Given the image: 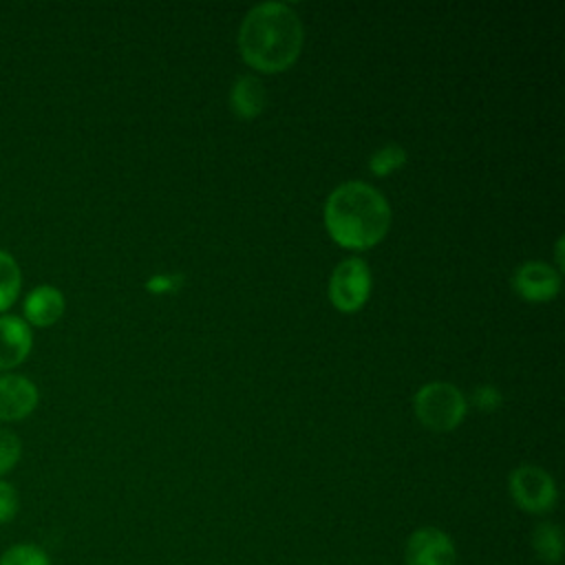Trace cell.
Segmentation results:
<instances>
[{
  "instance_id": "cell-12",
  "label": "cell",
  "mask_w": 565,
  "mask_h": 565,
  "mask_svg": "<svg viewBox=\"0 0 565 565\" xmlns=\"http://www.w3.org/2000/svg\"><path fill=\"white\" fill-rule=\"evenodd\" d=\"M532 545L543 563H558L563 556V534L554 523H539L532 534Z\"/></svg>"
},
{
  "instance_id": "cell-9",
  "label": "cell",
  "mask_w": 565,
  "mask_h": 565,
  "mask_svg": "<svg viewBox=\"0 0 565 565\" xmlns=\"http://www.w3.org/2000/svg\"><path fill=\"white\" fill-rule=\"evenodd\" d=\"M33 347V333L24 318L0 316V369H13L26 360Z\"/></svg>"
},
{
  "instance_id": "cell-11",
  "label": "cell",
  "mask_w": 565,
  "mask_h": 565,
  "mask_svg": "<svg viewBox=\"0 0 565 565\" xmlns=\"http://www.w3.org/2000/svg\"><path fill=\"white\" fill-rule=\"evenodd\" d=\"M267 102L265 86L256 75H238L230 88V108L241 119H254Z\"/></svg>"
},
{
  "instance_id": "cell-2",
  "label": "cell",
  "mask_w": 565,
  "mask_h": 565,
  "mask_svg": "<svg viewBox=\"0 0 565 565\" xmlns=\"http://www.w3.org/2000/svg\"><path fill=\"white\" fill-rule=\"evenodd\" d=\"M324 227L344 249L375 247L391 227V205L366 181H344L324 201Z\"/></svg>"
},
{
  "instance_id": "cell-7",
  "label": "cell",
  "mask_w": 565,
  "mask_h": 565,
  "mask_svg": "<svg viewBox=\"0 0 565 565\" xmlns=\"http://www.w3.org/2000/svg\"><path fill=\"white\" fill-rule=\"evenodd\" d=\"M406 565H457V552L439 527H419L406 543Z\"/></svg>"
},
{
  "instance_id": "cell-5",
  "label": "cell",
  "mask_w": 565,
  "mask_h": 565,
  "mask_svg": "<svg viewBox=\"0 0 565 565\" xmlns=\"http://www.w3.org/2000/svg\"><path fill=\"white\" fill-rule=\"evenodd\" d=\"M510 497L521 510L543 514L554 508L558 492L547 470L523 463L510 472Z\"/></svg>"
},
{
  "instance_id": "cell-15",
  "label": "cell",
  "mask_w": 565,
  "mask_h": 565,
  "mask_svg": "<svg viewBox=\"0 0 565 565\" xmlns=\"http://www.w3.org/2000/svg\"><path fill=\"white\" fill-rule=\"evenodd\" d=\"M0 565H51V561L40 545L18 543L2 552Z\"/></svg>"
},
{
  "instance_id": "cell-18",
  "label": "cell",
  "mask_w": 565,
  "mask_h": 565,
  "mask_svg": "<svg viewBox=\"0 0 565 565\" xmlns=\"http://www.w3.org/2000/svg\"><path fill=\"white\" fill-rule=\"evenodd\" d=\"M472 402L481 408V411H497L503 404V395L497 386L492 384H481L472 391Z\"/></svg>"
},
{
  "instance_id": "cell-14",
  "label": "cell",
  "mask_w": 565,
  "mask_h": 565,
  "mask_svg": "<svg viewBox=\"0 0 565 565\" xmlns=\"http://www.w3.org/2000/svg\"><path fill=\"white\" fill-rule=\"evenodd\" d=\"M408 154L399 143H384L380 146L371 157H369V170L375 177H386L393 174L395 170H399L406 163Z\"/></svg>"
},
{
  "instance_id": "cell-17",
  "label": "cell",
  "mask_w": 565,
  "mask_h": 565,
  "mask_svg": "<svg viewBox=\"0 0 565 565\" xmlns=\"http://www.w3.org/2000/svg\"><path fill=\"white\" fill-rule=\"evenodd\" d=\"M18 492L9 481L0 479V525L13 521V516L18 514Z\"/></svg>"
},
{
  "instance_id": "cell-20",
  "label": "cell",
  "mask_w": 565,
  "mask_h": 565,
  "mask_svg": "<svg viewBox=\"0 0 565 565\" xmlns=\"http://www.w3.org/2000/svg\"><path fill=\"white\" fill-rule=\"evenodd\" d=\"M563 236H558V241H556V265L558 267H563Z\"/></svg>"
},
{
  "instance_id": "cell-1",
  "label": "cell",
  "mask_w": 565,
  "mask_h": 565,
  "mask_svg": "<svg viewBox=\"0 0 565 565\" xmlns=\"http://www.w3.org/2000/svg\"><path fill=\"white\" fill-rule=\"evenodd\" d=\"M305 44V26L287 2L254 4L238 26L243 62L260 73H280L294 66Z\"/></svg>"
},
{
  "instance_id": "cell-16",
  "label": "cell",
  "mask_w": 565,
  "mask_h": 565,
  "mask_svg": "<svg viewBox=\"0 0 565 565\" xmlns=\"http://www.w3.org/2000/svg\"><path fill=\"white\" fill-rule=\"evenodd\" d=\"M22 444L20 437L7 428H0V477L7 475L20 459Z\"/></svg>"
},
{
  "instance_id": "cell-6",
  "label": "cell",
  "mask_w": 565,
  "mask_h": 565,
  "mask_svg": "<svg viewBox=\"0 0 565 565\" xmlns=\"http://www.w3.org/2000/svg\"><path fill=\"white\" fill-rule=\"evenodd\" d=\"M512 287L527 302H550L561 289V274L543 260H525L514 269Z\"/></svg>"
},
{
  "instance_id": "cell-3",
  "label": "cell",
  "mask_w": 565,
  "mask_h": 565,
  "mask_svg": "<svg viewBox=\"0 0 565 565\" xmlns=\"http://www.w3.org/2000/svg\"><path fill=\"white\" fill-rule=\"evenodd\" d=\"M413 411L419 424L435 433L455 430L468 413L466 395L450 382H428L417 388Z\"/></svg>"
},
{
  "instance_id": "cell-13",
  "label": "cell",
  "mask_w": 565,
  "mask_h": 565,
  "mask_svg": "<svg viewBox=\"0 0 565 565\" xmlns=\"http://www.w3.org/2000/svg\"><path fill=\"white\" fill-rule=\"evenodd\" d=\"M20 287H22V274L15 258L9 252L0 249V311L9 309L15 302Z\"/></svg>"
},
{
  "instance_id": "cell-10",
  "label": "cell",
  "mask_w": 565,
  "mask_h": 565,
  "mask_svg": "<svg viewBox=\"0 0 565 565\" xmlns=\"http://www.w3.org/2000/svg\"><path fill=\"white\" fill-rule=\"evenodd\" d=\"M64 313V294L53 285H38L24 298L26 324L49 327Z\"/></svg>"
},
{
  "instance_id": "cell-8",
  "label": "cell",
  "mask_w": 565,
  "mask_h": 565,
  "mask_svg": "<svg viewBox=\"0 0 565 565\" xmlns=\"http://www.w3.org/2000/svg\"><path fill=\"white\" fill-rule=\"evenodd\" d=\"M38 404L35 384L18 373L0 375V419L15 422L26 417Z\"/></svg>"
},
{
  "instance_id": "cell-4",
  "label": "cell",
  "mask_w": 565,
  "mask_h": 565,
  "mask_svg": "<svg viewBox=\"0 0 565 565\" xmlns=\"http://www.w3.org/2000/svg\"><path fill=\"white\" fill-rule=\"evenodd\" d=\"M371 294V269L362 258H344L329 278V300L342 313L362 309Z\"/></svg>"
},
{
  "instance_id": "cell-19",
  "label": "cell",
  "mask_w": 565,
  "mask_h": 565,
  "mask_svg": "<svg viewBox=\"0 0 565 565\" xmlns=\"http://www.w3.org/2000/svg\"><path fill=\"white\" fill-rule=\"evenodd\" d=\"M181 285V276L177 274H159L146 280V289L152 294H168Z\"/></svg>"
}]
</instances>
